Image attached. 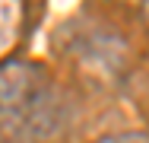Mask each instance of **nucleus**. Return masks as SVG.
I'll list each match as a JSON object with an SVG mask.
<instances>
[{
  "instance_id": "nucleus-1",
  "label": "nucleus",
  "mask_w": 149,
  "mask_h": 143,
  "mask_svg": "<svg viewBox=\"0 0 149 143\" xmlns=\"http://www.w3.org/2000/svg\"><path fill=\"white\" fill-rule=\"evenodd\" d=\"M57 95L51 76L29 60L0 67V140L38 143L57 127Z\"/></svg>"
},
{
  "instance_id": "nucleus-2",
  "label": "nucleus",
  "mask_w": 149,
  "mask_h": 143,
  "mask_svg": "<svg viewBox=\"0 0 149 143\" xmlns=\"http://www.w3.org/2000/svg\"><path fill=\"white\" fill-rule=\"evenodd\" d=\"M95 143H149V134H143V130H124V134L98 137Z\"/></svg>"
},
{
  "instance_id": "nucleus-3",
  "label": "nucleus",
  "mask_w": 149,
  "mask_h": 143,
  "mask_svg": "<svg viewBox=\"0 0 149 143\" xmlns=\"http://www.w3.org/2000/svg\"><path fill=\"white\" fill-rule=\"evenodd\" d=\"M146 10H149V0H146Z\"/></svg>"
}]
</instances>
